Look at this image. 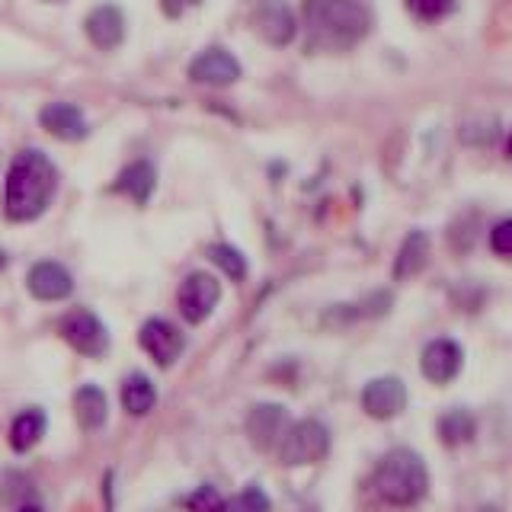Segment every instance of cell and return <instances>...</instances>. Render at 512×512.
I'll list each match as a JSON object with an SVG mask.
<instances>
[{
	"instance_id": "6da1fadb",
	"label": "cell",
	"mask_w": 512,
	"mask_h": 512,
	"mask_svg": "<svg viewBox=\"0 0 512 512\" xmlns=\"http://www.w3.org/2000/svg\"><path fill=\"white\" fill-rule=\"evenodd\" d=\"M308 45L317 52H349L372 29V13L359 0H304Z\"/></svg>"
},
{
	"instance_id": "7a4b0ae2",
	"label": "cell",
	"mask_w": 512,
	"mask_h": 512,
	"mask_svg": "<svg viewBox=\"0 0 512 512\" xmlns=\"http://www.w3.org/2000/svg\"><path fill=\"white\" fill-rule=\"evenodd\" d=\"M58 189V170L42 151H20L7 170L4 186V215L10 221L39 218Z\"/></svg>"
},
{
	"instance_id": "3957f363",
	"label": "cell",
	"mask_w": 512,
	"mask_h": 512,
	"mask_svg": "<svg viewBox=\"0 0 512 512\" xmlns=\"http://www.w3.org/2000/svg\"><path fill=\"white\" fill-rule=\"evenodd\" d=\"M372 487L388 506H416L429 493V471L410 448H391L378 461Z\"/></svg>"
},
{
	"instance_id": "277c9868",
	"label": "cell",
	"mask_w": 512,
	"mask_h": 512,
	"mask_svg": "<svg viewBox=\"0 0 512 512\" xmlns=\"http://www.w3.org/2000/svg\"><path fill=\"white\" fill-rule=\"evenodd\" d=\"M330 452V429L320 420H298L285 429L279 442V461L285 468H301V464H314L327 458Z\"/></svg>"
},
{
	"instance_id": "5b68a950",
	"label": "cell",
	"mask_w": 512,
	"mask_h": 512,
	"mask_svg": "<svg viewBox=\"0 0 512 512\" xmlns=\"http://www.w3.org/2000/svg\"><path fill=\"white\" fill-rule=\"evenodd\" d=\"M58 330L64 336V343H68L74 352H80V356L103 359L106 352H109V330H106V324L93 311L80 308V311L64 314Z\"/></svg>"
},
{
	"instance_id": "8992f818",
	"label": "cell",
	"mask_w": 512,
	"mask_h": 512,
	"mask_svg": "<svg viewBox=\"0 0 512 512\" xmlns=\"http://www.w3.org/2000/svg\"><path fill=\"white\" fill-rule=\"evenodd\" d=\"M138 343H141V349L154 359V365L170 368L176 359L183 356L186 336H183L180 327H173L170 320H164V317H151V320H144V327H141V333H138Z\"/></svg>"
},
{
	"instance_id": "52a82bcc",
	"label": "cell",
	"mask_w": 512,
	"mask_h": 512,
	"mask_svg": "<svg viewBox=\"0 0 512 512\" xmlns=\"http://www.w3.org/2000/svg\"><path fill=\"white\" fill-rule=\"evenodd\" d=\"M221 298V282L208 272H192V276L183 279L180 285V314L189 320V324H202V320L215 311V304Z\"/></svg>"
},
{
	"instance_id": "ba28073f",
	"label": "cell",
	"mask_w": 512,
	"mask_h": 512,
	"mask_svg": "<svg viewBox=\"0 0 512 512\" xmlns=\"http://www.w3.org/2000/svg\"><path fill=\"white\" fill-rule=\"evenodd\" d=\"M404 407H407V388L394 375L375 378L362 388V410L372 420H394V416L404 413Z\"/></svg>"
},
{
	"instance_id": "9c48e42d",
	"label": "cell",
	"mask_w": 512,
	"mask_h": 512,
	"mask_svg": "<svg viewBox=\"0 0 512 512\" xmlns=\"http://www.w3.org/2000/svg\"><path fill=\"white\" fill-rule=\"evenodd\" d=\"M288 429V413L282 404H256L247 416V436L253 442V448L260 452H269L276 448Z\"/></svg>"
},
{
	"instance_id": "30bf717a",
	"label": "cell",
	"mask_w": 512,
	"mask_h": 512,
	"mask_svg": "<svg viewBox=\"0 0 512 512\" xmlns=\"http://www.w3.org/2000/svg\"><path fill=\"white\" fill-rule=\"evenodd\" d=\"M423 375L432 381V384H448L455 381L461 365H464V352L455 340H448V336H439V340H432L426 349H423Z\"/></svg>"
},
{
	"instance_id": "8fae6325",
	"label": "cell",
	"mask_w": 512,
	"mask_h": 512,
	"mask_svg": "<svg viewBox=\"0 0 512 512\" xmlns=\"http://www.w3.org/2000/svg\"><path fill=\"white\" fill-rule=\"evenodd\" d=\"M26 288H29V295L39 298V301H64L74 292V279L61 263L42 260V263H36L29 269Z\"/></svg>"
},
{
	"instance_id": "7c38bea8",
	"label": "cell",
	"mask_w": 512,
	"mask_h": 512,
	"mask_svg": "<svg viewBox=\"0 0 512 512\" xmlns=\"http://www.w3.org/2000/svg\"><path fill=\"white\" fill-rule=\"evenodd\" d=\"M189 77L196 80V84L228 87L240 77V64L231 52H224V48H205V52L189 64Z\"/></svg>"
},
{
	"instance_id": "4fadbf2b",
	"label": "cell",
	"mask_w": 512,
	"mask_h": 512,
	"mask_svg": "<svg viewBox=\"0 0 512 512\" xmlns=\"http://www.w3.org/2000/svg\"><path fill=\"white\" fill-rule=\"evenodd\" d=\"M253 26L269 45H288L295 39V16L282 0H263L253 10Z\"/></svg>"
},
{
	"instance_id": "5bb4252c",
	"label": "cell",
	"mask_w": 512,
	"mask_h": 512,
	"mask_svg": "<svg viewBox=\"0 0 512 512\" xmlns=\"http://www.w3.org/2000/svg\"><path fill=\"white\" fill-rule=\"evenodd\" d=\"M84 29H87V39L96 48L112 52V48L122 45V39H125V16L116 4H103V7L90 10Z\"/></svg>"
},
{
	"instance_id": "9a60e30c",
	"label": "cell",
	"mask_w": 512,
	"mask_h": 512,
	"mask_svg": "<svg viewBox=\"0 0 512 512\" xmlns=\"http://www.w3.org/2000/svg\"><path fill=\"white\" fill-rule=\"evenodd\" d=\"M39 122L48 135H55L61 141H80L87 135V119L84 112L71 103H48L42 112H39Z\"/></svg>"
},
{
	"instance_id": "2e32d148",
	"label": "cell",
	"mask_w": 512,
	"mask_h": 512,
	"mask_svg": "<svg viewBox=\"0 0 512 512\" xmlns=\"http://www.w3.org/2000/svg\"><path fill=\"white\" fill-rule=\"evenodd\" d=\"M154 186H157L154 164H148V160H135V164H128L119 173V180L112 183V192H125L135 205H148V199L154 196Z\"/></svg>"
},
{
	"instance_id": "e0dca14e",
	"label": "cell",
	"mask_w": 512,
	"mask_h": 512,
	"mask_svg": "<svg viewBox=\"0 0 512 512\" xmlns=\"http://www.w3.org/2000/svg\"><path fill=\"white\" fill-rule=\"evenodd\" d=\"M74 416L80 429H100L109 416V400L103 394V388H96V384H80L77 394H74Z\"/></svg>"
},
{
	"instance_id": "ac0fdd59",
	"label": "cell",
	"mask_w": 512,
	"mask_h": 512,
	"mask_svg": "<svg viewBox=\"0 0 512 512\" xmlns=\"http://www.w3.org/2000/svg\"><path fill=\"white\" fill-rule=\"evenodd\" d=\"M426 263H429V237L423 231H410L404 247L397 253V260H394V279L397 282L413 279L416 272H423Z\"/></svg>"
},
{
	"instance_id": "d6986e66",
	"label": "cell",
	"mask_w": 512,
	"mask_h": 512,
	"mask_svg": "<svg viewBox=\"0 0 512 512\" xmlns=\"http://www.w3.org/2000/svg\"><path fill=\"white\" fill-rule=\"evenodd\" d=\"M45 413L39 407H29L23 413H16L13 416V423H10V445H13V452H29L32 445H39V439L45 436Z\"/></svg>"
},
{
	"instance_id": "ffe728a7",
	"label": "cell",
	"mask_w": 512,
	"mask_h": 512,
	"mask_svg": "<svg viewBox=\"0 0 512 512\" xmlns=\"http://www.w3.org/2000/svg\"><path fill=\"white\" fill-rule=\"evenodd\" d=\"M157 404V388H154V381L148 375H128L122 381V407L125 413H132V416H148Z\"/></svg>"
},
{
	"instance_id": "44dd1931",
	"label": "cell",
	"mask_w": 512,
	"mask_h": 512,
	"mask_svg": "<svg viewBox=\"0 0 512 512\" xmlns=\"http://www.w3.org/2000/svg\"><path fill=\"white\" fill-rule=\"evenodd\" d=\"M474 432H477V423H474V416L468 410H448L445 416H439V439L445 445H464V442H471L474 439Z\"/></svg>"
},
{
	"instance_id": "7402d4cb",
	"label": "cell",
	"mask_w": 512,
	"mask_h": 512,
	"mask_svg": "<svg viewBox=\"0 0 512 512\" xmlns=\"http://www.w3.org/2000/svg\"><path fill=\"white\" fill-rule=\"evenodd\" d=\"M208 260H212L215 266H221L224 276L234 279V282L247 279V260H244V253H240L237 247H228V244L208 247Z\"/></svg>"
},
{
	"instance_id": "603a6c76",
	"label": "cell",
	"mask_w": 512,
	"mask_h": 512,
	"mask_svg": "<svg viewBox=\"0 0 512 512\" xmlns=\"http://www.w3.org/2000/svg\"><path fill=\"white\" fill-rule=\"evenodd\" d=\"M183 506L189 512H224V506H228V500L212 487V484H202L196 487L189 496H183Z\"/></svg>"
},
{
	"instance_id": "cb8c5ba5",
	"label": "cell",
	"mask_w": 512,
	"mask_h": 512,
	"mask_svg": "<svg viewBox=\"0 0 512 512\" xmlns=\"http://www.w3.org/2000/svg\"><path fill=\"white\" fill-rule=\"evenodd\" d=\"M4 503L13 512L23 509L26 503H36V490H32V484H29L23 474H7L4 477Z\"/></svg>"
},
{
	"instance_id": "d4e9b609",
	"label": "cell",
	"mask_w": 512,
	"mask_h": 512,
	"mask_svg": "<svg viewBox=\"0 0 512 512\" xmlns=\"http://www.w3.org/2000/svg\"><path fill=\"white\" fill-rule=\"evenodd\" d=\"M224 512H272V503H269V496L253 484L247 490H240L234 500L224 506Z\"/></svg>"
},
{
	"instance_id": "484cf974",
	"label": "cell",
	"mask_w": 512,
	"mask_h": 512,
	"mask_svg": "<svg viewBox=\"0 0 512 512\" xmlns=\"http://www.w3.org/2000/svg\"><path fill=\"white\" fill-rule=\"evenodd\" d=\"M407 10L420 20L432 23V20H442L455 10V0H407Z\"/></svg>"
},
{
	"instance_id": "4316f807",
	"label": "cell",
	"mask_w": 512,
	"mask_h": 512,
	"mask_svg": "<svg viewBox=\"0 0 512 512\" xmlns=\"http://www.w3.org/2000/svg\"><path fill=\"white\" fill-rule=\"evenodd\" d=\"M490 247H493V253H500V256H512V218L500 221L490 231Z\"/></svg>"
},
{
	"instance_id": "83f0119b",
	"label": "cell",
	"mask_w": 512,
	"mask_h": 512,
	"mask_svg": "<svg viewBox=\"0 0 512 512\" xmlns=\"http://www.w3.org/2000/svg\"><path fill=\"white\" fill-rule=\"evenodd\" d=\"M202 0H160V10H164L170 20H176V16H183L189 7H199Z\"/></svg>"
},
{
	"instance_id": "f1b7e54d",
	"label": "cell",
	"mask_w": 512,
	"mask_h": 512,
	"mask_svg": "<svg viewBox=\"0 0 512 512\" xmlns=\"http://www.w3.org/2000/svg\"><path fill=\"white\" fill-rule=\"evenodd\" d=\"M4 269H7V253L0 250V272H4Z\"/></svg>"
},
{
	"instance_id": "f546056e",
	"label": "cell",
	"mask_w": 512,
	"mask_h": 512,
	"mask_svg": "<svg viewBox=\"0 0 512 512\" xmlns=\"http://www.w3.org/2000/svg\"><path fill=\"white\" fill-rule=\"evenodd\" d=\"M506 157L512 160V138H509V144H506Z\"/></svg>"
},
{
	"instance_id": "4dcf8cb0",
	"label": "cell",
	"mask_w": 512,
	"mask_h": 512,
	"mask_svg": "<svg viewBox=\"0 0 512 512\" xmlns=\"http://www.w3.org/2000/svg\"><path fill=\"white\" fill-rule=\"evenodd\" d=\"M42 4H64V0H42Z\"/></svg>"
},
{
	"instance_id": "1f68e13d",
	"label": "cell",
	"mask_w": 512,
	"mask_h": 512,
	"mask_svg": "<svg viewBox=\"0 0 512 512\" xmlns=\"http://www.w3.org/2000/svg\"><path fill=\"white\" fill-rule=\"evenodd\" d=\"M480 512H496V509H480Z\"/></svg>"
}]
</instances>
